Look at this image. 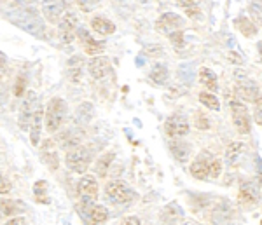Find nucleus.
Listing matches in <instances>:
<instances>
[{"instance_id":"obj_1","label":"nucleus","mask_w":262,"mask_h":225,"mask_svg":"<svg viewBox=\"0 0 262 225\" xmlns=\"http://www.w3.org/2000/svg\"><path fill=\"white\" fill-rule=\"evenodd\" d=\"M7 18H9L16 27L27 30L32 35L40 37L44 32V23L40 21V18L37 16L35 11L32 9H18V11H11L7 12Z\"/></svg>"},{"instance_id":"obj_11","label":"nucleus","mask_w":262,"mask_h":225,"mask_svg":"<svg viewBox=\"0 0 262 225\" xmlns=\"http://www.w3.org/2000/svg\"><path fill=\"white\" fill-rule=\"evenodd\" d=\"M58 28H60V37L63 44H70L74 40V37L77 35V16L70 11L65 12L61 21L58 23Z\"/></svg>"},{"instance_id":"obj_31","label":"nucleus","mask_w":262,"mask_h":225,"mask_svg":"<svg viewBox=\"0 0 262 225\" xmlns=\"http://www.w3.org/2000/svg\"><path fill=\"white\" fill-rule=\"evenodd\" d=\"M170 40H171V44L175 46L177 49H184L185 48V39H184V32H182V30H179V32H175V33H171Z\"/></svg>"},{"instance_id":"obj_5","label":"nucleus","mask_w":262,"mask_h":225,"mask_svg":"<svg viewBox=\"0 0 262 225\" xmlns=\"http://www.w3.org/2000/svg\"><path fill=\"white\" fill-rule=\"evenodd\" d=\"M231 107V116H232V122H234L236 129L242 134L250 133V114H248V108L243 101L232 100L229 101Z\"/></svg>"},{"instance_id":"obj_37","label":"nucleus","mask_w":262,"mask_h":225,"mask_svg":"<svg viewBox=\"0 0 262 225\" xmlns=\"http://www.w3.org/2000/svg\"><path fill=\"white\" fill-rule=\"evenodd\" d=\"M4 225H27V220H25V216H14V218L7 220Z\"/></svg>"},{"instance_id":"obj_25","label":"nucleus","mask_w":262,"mask_h":225,"mask_svg":"<svg viewBox=\"0 0 262 225\" xmlns=\"http://www.w3.org/2000/svg\"><path fill=\"white\" fill-rule=\"evenodd\" d=\"M236 27H238V30L245 37H253L257 33L255 25H253L248 18H245V16H239V18L236 19Z\"/></svg>"},{"instance_id":"obj_10","label":"nucleus","mask_w":262,"mask_h":225,"mask_svg":"<svg viewBox=\"0 0 262 225\" xmlns=\"http://www.w3.org/2000/svg\"><path fill=\"white\" fill-rule=\"evenodd\" d=\"M212 161H213L212 154H210L208 150H203L196 155V159L192 161L189 171H191V175L194 178H198V180H205V178H208V171H210V164H212Z\"/></svg>"},{"instance_id":"obj_2","label":"nucleus","mask_w":262,"mask_h":225,"mask_svg":"<svg viewBox=\"0 0 262 225\" xmlns=\"http://www.w3.org/2000/svg\"><path fill=\"white\" fill-rule=\"evenodd\" d=\"M67 116V103L63 98H53L49 101L48 108H46V129L48 133H56L58 129L61 127L63 119Z\"/></svg>"},{"instance_id":"obj_32","label":"nucleus","mask_w":262,"mask_h":225,"mask_svg":"<svg viewBox=\"0 0 262 225\" xmlns=\"http://www.w3.org/2000/svg\"><path fill=\"white\" fill-rule=\"evenodd\" d=\"M177 2H179V6L184 7L185 11H198L200 9L201 0H177Z\"/></svg>"},{"instance_id":"obj_42","label":"nucleus","mask_w":262,"mask_h":225,"mask_svg":"<svg viewBox=\"0 0 262 225\" xmlns=\"http://www.w3.org/2000/svg\"><path fill=\"white\" fill-rule=\"evenodd\" d=\"M138 2H142V4H147V2H149V0H138Z\"/></svg>"},{"instance_id":"obj_27","label":"nucleus","mask_w":262,"mask_h":225,"mask_svg":"<svg viewBox=\"0 0 262 225\" xmlns=\"http://www.w3.org/2000/svg\"><path fill=\"white\" fill-rule=\"evenodd\" d=\"M200 101L203 105H206L210 110H221V103H219V100H217V96H213L210 91H201L200 93Z\"/></svg>"},{"instance_id":"obj_44","label":"nucleus","mask_w":262,"mask_h":225,"mask_svg":"<svg viewBox=\"0 0 262 225\" xmlns=\"http://www.w3.org/2000/svg\"><path fill=\"white\" fill-rule=\"evenodd\" d=\"M260 223H262V222H260Z\"/></svg>"},{"instance_id":"obj_41","label":"nucleus","mask_w":262,"mask_h":225,"mask_svg":"<svg viewBox=\"0 0 262 225\" xmlns=\"http://www.w3.org/2000/svg\"><path fill=\"white\" fill-rule=\"evenodd\" d=\"M257 51H259V58H260V61H262V42L257 44Z\"/></svg>"},{"instance_id":"obj_28","label":"nucleus","mask_w":262,"mask_h":225,"mask_svg":"<svg viewBox=\"0 0 262 225\" xmlns=\"http://www.w3.org/2000/svg\"><path fill=\"white\" fill-rule=\"evenodd\" d=\"M21 210H23V206H21L18 201H11V199L9 201H2V213L6 216L19 213Z\"/></svg>"},{"instance_id":"obj_13","label":"nucleus","mask_w":262,"mask_h":225,"mask_svg":"<svg viewBox=\"0 0 262 225\" xmlns=\"http://www.w3.org/2000/svg\"><path fill=\"white\" fill-rule=\"evenodd\" d=\"M42 12L49 23H60L65 14V2L63 0H44Z\"/></svg>"},{"instance_id":"obj_14","label":"nucleus","mask_w":262,"mask_h":225,"mask_svg":"<svg viewBox=\"0 0 262 225\" xmlns=\"http://www.w3.org/2000/svg\"><path fill=\"white\" fill-rule=\"evenodd\" d=\"M77 35H79V39H81V42H82L84 53L90 54V56H95V54H100L101 51H105V42L93 39L91 33L88 32V30L79 28L77 30Z\"/></svg>"},{"instance_id":"obj_3","label":"nucleus","mask_w":262,"mask_h":225,"mask_svg":"<svg viewBox=\"0 0 262 225\" xmlns=\"http://www.w3.org/2000/svg\"><path fill=\"white\" fill-rule=\"evenodd\" d=\"M65 163L72 171L75 173H84L88 168H90L91 163V152L90 148L86 147H77L69 150V154L65 157Z\"/></svg>"},{"instance_id":"obj_19","label":"nucleus","mask_w":262,"mask_h":225,"mask_svg":"<svg viewBox=\"0 0 262 225\" xmlns=\"http://www.w3.org/2000/svg\"><path fill=\"white\" fill-rule=\"evenodd\" d=\"M91 28L95 30V32L101 33V35H112V33L116 32V25H114L112 21L101 18V16H96V18L91 19Z\"/></svg>"},{"instance_id":"obj_23","label":"nucleus","mask_w":262,"mask_h":225,"mask_svg":"<svg viewBox=\"0 0 262 225\" xmlns=\"http://www.w3.org/2000/svg\"><path fill=\"white\" fill-rule=\"evenodd\" d=\"M82 75V59L79 56H74L69 61V77L72 82H79Z\"/></svg>"},{"instance_id":"obj_9","label":"nucleus","mask_w":262,"mask_h":225,"mask_svg":"<svg viewBox=\"0 0 262 225\" xmlns=\"http://www.w3.org/2000/svg\"><path fill=\"white\" fill-rule=\"evenodd\" d=\"M189 121L185 119V116H182V114H173L166 119V122H164V131H166L168 137L171 138H182L185 137V134L189 133Z\"/></svg>"},{"instance_id":"obj_39","label":"nucleus","mask_w":262,"mask_h":225,"mask_svg":"<svg viewBox=\"0 0 262 225\" xmlns=\"http://www.w3.org/2000/svg\"><path fill=\"white\" fill-rule=\"evenodd\" d=\"M11 190V185H9V182L6 180V178H2V185H0V192L2 194H7Z\"/></svg>"},{"instance_id":"obj_34","label":"nucleus","mask_w":262,"mask_h":225,"mask_svg":"<svg viewBox=\"0 0 262 225\" xmlns=\"http://www.w3.org/2000/svg\"><path fill=\"white\" fill-rule=\"evenodd\" d=\"M100 0H77L79 7H81L82 11H91L95 6H98Z\"/></svg>"},{"instance_id":"obj_12","label":"nucleus","mask_w":262,"mask_h":225,"mask_svg":"<svg viewBox=\"0 0 262 225\" xmlns=\"http://www.w3.org/2000/svg\"><path fill=\"white\" fill-rule=\"evenodd\" d=\"M184 27V19L180 18L179 14L175 12H166V14H161V18L156 21V30L158 32H163V33H171L179 32V28Z\"/></svg>"},{"instance_id":"obj_15","label":"nucleus","mask_w":262,"mask_h":225,"mask_svg":"<svg viewBox=\"0 0 262 225\" xmlns=\"http://www.w3.org/2000/svg\"><path fill=\"white\" fill-rule=\"evenodd\" d=\"M239 202L245 208H252L257 205L259 201V190H257V185L252 184V182H243L242 187H239Z\"/></svg>"},{"instance_id":"obj_30","label":"nucleus","mask_w":262,"mask_h":225,"mask_svg":"<svg viewBox=\"0 0 262 225\" xmlns=\"http://www.w3.org/2000/svg\"><path fill=\"white\" fill-rule=\"evenodd\" d=\"M222 175V161L221 159H213L212 164H210V171H208V178L212 180H217L219 176Z\"/></svg>"},{"instance_id":"obj_36","label":"nucleus","mask_w":262,"mask_h":225,"mask_svg":"<svg viewBox=\"0 0 262 225\" xmlns=\"http://www.w3.org/2000/svg\"><path fill=\"white\" fill-rule=\"evenodd\" d=\"M119 225H142V222L138 216H126Z\"/></svg>"},{"instance_id":"obj_22","label":"nucleus","mask_w":262,"mask_h":225,"mask_svg":"<svg viewBox=\"0 0 262 225\" xmlns=\"http://www.w3.org/2000/svg\"><path fill=\"white\" fill-rule=\"evenodd\" d=\"M149 77L154 84H159V86H161V84H164L168 80V69L164 65H161V63H156V65L152 66Z\"/></svg>"},{"instance_id":"obj_40","label":"nucleus","mask_w":262,"mask_h":225,"mask_svg":"<svg viewBox=\"0 0 262 225\" xmlns=\"http://www.w3.org/2000/svg\"><path fill=\"white\" fill-rule=\"evenodd\" d=\"M229 61L236 63V65H242V63H243V59L239 58V54H236V53H229Z\"/></svg>"},{"instance_id":"obj_18","label":"nucleus","mask_w":262,"mask_h":225,"mask_svg":"<svg viewBox=\"0 0 262 225\" xmlns=\"http://www.w3.org/2000/svg\"><path fill=\"white\" fill-rule=\"evenodd\" d=\"M200 82L203 84V87L208 89L210 93H217L219 91L217 75H215L210 69H206V66H203V69L200 70Z\"/></svg>"},{"instance_id":"obj_26","label":"nucleus","mask_w":262,"mask_h":225,"mask_svg":"<svg viewBox=\"0 0 262 225\" xmlns=\"http://www.w3.org/2000/svg\"><path fill=\"white\" fill-rule=\"evenodd\" d=\"M114 161V152H107V154H103L98 159V163H96V173H98L100 176H105L108 171V168H111V163Z\"/></svg>"},{"instance_id":"obj_20","label":"nucleus","mask_w":262,"mask_h":225,"mask_svg":"<svg viewBox=\"0 0 262 225\" xmlns=\"http://www.w3.org/2000/svg\"><path fill=\"white\" fill-rule=\"evenodd\" d=\"M42 116H44V112H42V108L39 107V108H37V112H35V116H33V122H32V127H30V142H32V145H39V143H40Z\"/></svg>"},{"instance_id":"obj_29","label":"nucleus","mask_w":262,"mask_h":225,"mask_svg":"<svg viewBox=\"0 0 262 225\" xmlns=\"http://www.w3.org/2000/svg\"><path fill=\"white\" fill-rule=\"evenodd\" d=\"M33 194H35V197L39 202H49L48 199H44L46 197V182L44 180H39L35 185H33Z\"/></svg>"},{"instance_id":"obj_24","label":"nucleus","mask_w":262,"mask_h":225,"mask_svg":"<svg viewBox=\"0 0 262 225\" xmlns=\"http://www.w3.org/2000/svg\"><path fill=\"white\" fill-rule=\"evenodd\" d=\"M107 218H108V210L105 206H95L91 210V213H90V222L91 225H101V223H105L107 222Z\"/></svg>"},{"instance_id":"obj_21","label":"nucleus","mask_w":262,"mask_h":225,"mask_svg":"<svg viewBox=\"0 0 262 225\" xmlns=\"http://www.w3.org/2000/svg\"><path fill=\"white\" fill-rule=\"evenodd\" d=\"M245 152V143L243 142H232L229 147L226 148V161L227 164H236L239 161V157Z\"/></svg>"},{"instance_id":"obj_8","label":"nucleus","mask_w":262,"mask_h":225,"mask_svg":"<svg viewBox=\"0 0 262 225\" xmlns=\"http://www.w3.org/2000/svg\"><path fill=\"white\" fill-rule=\"evenodd\" d=\"M77 192L82 199L84 206L96 201V197H98V182H96V178L93 175H84L81 180H79Z\"/></svg>"},{"instance_id":"obj_4","label":"nucleus","mask_w":262,"mask_h":225,"mask_svg":"<svg viewBox=\"0 0 262 225\" xmlns=\"http://www.w3.org/2000/svg\"><path fill=\"white\" fill-rule=\"evenodd\" d=\"M37 108H39V100H37L35 91H28L23 100V105H21V112H19L21 131H28L32 127L33 116H35Z\"/></svg>"},{"instance_id":"obj_6","label":"nucleus","mask_w":262,"mask_h":225,"mask_svg":"<svg viewBox=\"0 0 262 225\" xmlns=\"http://www.w3.org/2000/svg\"><path fill=\"white\" fill-rule=\"evenodd\" d=\"M238 77V86H236V96L242 101H248V103H257L260 100L259 87L253 80L247 79V75L236 74Z\"/></svg>"},{"instance_id":"obj_35","label":"nucleus","mask_w":262,"mask_h":225,"mask_svg":"<svg viewBox=\"0 0 262 225\" xmlns=\"http://www.w3.org/2000/svg\"><path fill=\"white\" fill-rule=\"evenodd\" d=\"M196 126H198V129H210L208 119H206L205 116L201 117V114H198L196 116Z\"/></svg>"},{"instance_id":"obj_7","label":"nucleus","mask_w":262,"mask_h":225,"mask_svg":"<svg viewBox=\"0 0 262 225\" xmlns=\"http://www.w3.org/2000/svg\"><path fill=\"white\" fill-rule=\"evenodd\" d=\"M105 192L111 197V201L117 202V205H124V202H129L133 199V192L129 190L128 184L122 180H112L111 184H107Z\"/></svg>"},{"instance_id":"obj_17","label":"nucleus","mask_w":262,"mask_h":225,"mask_svg":"<svg viewBox=\"0 0 262 225\" xmlns=\"http://www.w3.org/2000/svg\"><path fill=\"white\" fill-rule=\"evenodd\" d=\"M170 150H171V154L175 155V159H179L180 163H185V161L191 157L192 147L189 145L187 142H184V140L173 138V142H170Z\"/></svg>"},{"instance_id":"obj_38","label":"nucleus","mask_w":262,"mask_h":225,"mask_svg":"<svg viewBox=\"0 0 262 225\" xmlns=\"http://www.w3.org/2000/svg\"><path fill=\"white\" fill-rule=\"evenodd\" d=\"M49 157H48V159H46V163H51V169H58V155L56 154H54V152H53V154H48Z\"/></svg>"},{"instance_id":"obj_33","label":"nucleus","mask_w":262,"mask_h":225,"mask_svg":"<svg viewBox=\"0 0 262 225\" xmlns=\"http://www.w3.org/2000/svg\"><path fill=\"white\" fill-rule=\"evenodd\" d=\"M25 86H27V77H25V75H19L18 80H16V86H14V95L18 96V98L25 93Z\"/></svg>"},{"instance_id":"obj_43","label":"nucleus","mask_w":262,"mask_h":225,"mask_svg":"<svg viewBox=\"0 0 262 225\" xmlns=\"http://www.w3.org/2000/svg\"><path fill=\"white\" fill-rule=\"evenodd\" d=\"M158 2H161V0H158Z\"/></svg>"},{"instance_id":"obj_16","label":"nucleus","mask_w":262,"mask_h":225,"mask_svg":"<svg viewBox=\"0 0 262 225\" xmlns=\"http://www.w3.org/2000/svg\"><path fill=\"white\" fill-rule=\"evenodd\" d=\"M88 72H90V75L93 79H105L108 74H111V63H108L107 58H93L90 61V65H88Z\"/></svg>"}]
</instances>
